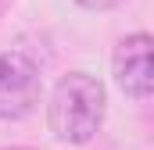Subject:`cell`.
Here are the masks:
<instances>
[{
  "instance_id": "6da1fadb",
  "label": "cell",
  "mask_w": 154,
  "mask_h": 150,
  "mask_svg": "<svg viewBox=\"0 0 154 150\" xmlns=\"http://www.w3.org/2000/svg\"><path fill=\"white\" fill-rule=\"evenodd\" d=\"M104 107H108L104 82L90 72H68L50 93L47 125H50L54 140H61L68 147H82L100 132Z\"/></svg>"
},
{
  "instance_id": "7a4b0ae2",
  "label": "cell",
  "mask_w": 154,
  "mask_h": 150,
  "mask_svg": "<svg viewBox=\"0 0 154 150\" xmlns=\"http://www.w3.org/2000/svg\"><path fill=\"white\" fill-rule=\"evenodd\" d=\"M43 82L39 68L18 50L0 54V118L4 122H22L36 111Z\"/></svg>"
},
{
  "instance_id": "3957f363",
  "label": "cell",
  "mask_w": 154,
  "mask_h": 150,
  "mask_svg": "<svg viewBox=\"0 0 154 150\" xmlns=\"http://www.w3.org/2000/svg\"><path fill=\"white\" fill-rule=\"evenodd\" d=\"M111 75L125 97H151L154 93V36L133 32L118 39L111 54Z\"/></svg>"
},
{
  "instance_id": "277c9868",
  "label": "cell",
  "mask_w": 154,
  "mask_h": 150,
  "mask_svg": "<svg viewBox=\"0 0 154 150\" xmlns=\"http://www.w3.org/2000/svg\"><path fill=\"white\" fill-rule=\"evenodd\" d=\"M79 7H86V11H108V7H118L122 0H75Z\"/></svg>"
},
{
  "instance_id": "5b68a950",
  "label": "cell",
  "mask_w": 154,
  "mask_h": 150,
  "mask_svg": "<svg viewBox=\"0 0 154 150\" xmlns=\"http://www.w3.org/2000/svg\"><path fill=\"white\" fill-rule=\"evenodd\" d=\"M7 150H32V147H7Z\"/></svg>"
}]
</instances>
